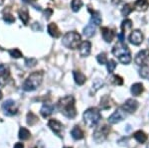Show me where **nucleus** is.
<instances>
[{
	"label": "nucleus",
	"mask_w": 149,
	"mask_h": 148,
	"mask_svg": "<svg viewBox=\"0 0 149 148\" xmlns=\"http://www.w3.org/2000/svg\"><path fill=\"white\" fill-rule=\"evenodd\" d=\"M140 76L143 79H149V68L147 66L141 67L140 70Z\"/></svg>",
	"instance_id": "obj_36"
},
{
	"label": "nucleus",
	"mask_w": 149,
	"mask_h": 148,
	"mask_svg": "<svg viewBox=\"0 0 149 148\" xmlns=\"http://www.w3.org/2000/svg\"><path fill=\"white\" fill-rule=\"evenodd\" d=\"M126 113H127L122 109V107L117 108L116 110H115L114 113L109 117V122L110 124H116V123H119L120 121H122L126 117V115H127Z\"/></svg>",
	"instance_id": "obj_7"
},
{
	"label": "nucleus",
	"mask_w": 149,
	"mask_h": 148,
	"mask_svg": "<svg viewBox=\"0 0 149 148\" xmlns=\"http://www.w3.org/2000/svg\"><path fill=\"white\" fill-rule=\"evenodd\" d=\"M35 148H36V147H35Z\"/></svg>",
	"instance_id": "obj_47"
},
{
	"label": "nucleus",
	"mask_w": 149,
	"mask_h": 148,
	"mask_svg": "<svg viewBox=\"0 0 149 148\" xmlns=\"http://www.w3.org/2000/svg\"><path fill=\"white\" fill-rule=\"evenodd\" d=\"M43 82V72H34L27 78L23 83V90L25 92H33L37 90Z\"/></svg>",
	"instance_id": "obj_2"
},
{
	"label": "nucleus",
	"mask_w": 149,
	"mask_h": 148,
	"mask_svg": "<svg viewBox=\"0 0 149 148\" xmlns=\"http://www.w3.org/2000/svg\"><path fill=\"white\" fill-rule=\"evenodd\" d=\"M2 109L6 115H15L18 113V104L13 99H7L2 104Z\"/></svg>",
	"instance_id": "obj_6"
},
{
	"label": "nucleus",
	"mask_w": 149,
	"mask_h": 148,
	"mask_svg": "<svg viewBox=\"0 0 149 148\" xmlns=\"http://www.w3.org/2000/svg\"><path fill=\"white\" fill-rule=\"evenodd\" d=\"M36 64H37V60L34 58H30V59H26L25 60V65L28 68H32V67H35Z\"/></svg>",
	"instance_id": "obj_37"
},
{
	"label": "nucleus",
	"mask_w": 149,
	"mask_h": 148,
	"mask_svg": "<svg viewBox=\"0 0 149 148\" xmlns=\"http://www.w3.org/2000/svg\"><path fill=\"white\" fill-rule=\"evenodd\" d=\"M2 97H3V95H2V92H0V99H2Z\"/></svg>",
	"instance_id": "obj_44"
},
{
	"label": "nucleus",
	"mask_w": 149,
	"mask_h": 148,
	"mask_svg": "<svg viewBox=\"0 0 149 148\" xmlns=\"http://www.w3.org/2000/svg\"><path fill=\"white\" fill-rule=\"evenodd\" d=\"M143 85L140 83H136L134 85H132L131 87V94L134 95V97H138L143 92Z\"/></svg>",
	"instance_id": "obj_20"
},
{
	"label": "nucleus",
	"mask_w": 149,
	"mask_h": 148,
	"mask_svg": "<svg viewBox=\"0 0 149 148\" xmlns=\"http://www.w3.org/2000/svg\"><path fill=\"white\" fill-rule=\"evenodd\" d=\"M14 148H24V145H23V143L18 142V143H16V144L14 145Z\"/></svg>",
	"instance_id": "obj_41"
},
{
	"label": "nucleus",
	"mask_w": 149,
	"mask_h": 148,
	"mask_svg": "<svg viewBox=\"0 0 149 148\" xmlns=\"http://www.w3.org/2000/svg\"><path fill=\"white\" fill-rule=\"evenodd\" d=\"M123 110H125L127 113H133L138 108V102L133 99H129L124 102L121 106Z\"/></svg>",
	"instance_id": "obj_12"
},
{
	"label": "nucleus",
	"mask_w": 149,
	"mask_h": 148,
	"mask_svg": "<svg viewBox=\"0 0 149 148\" xmlns=\"http://www.w3.org/2000/svg\"><path fill=\"white\" fill-rule=\"evenodd\" d=\"M3 19H4V21H5L6 23H8V24H11V23H13L14 21H15V18H14L11 14H4Z\"/></svg>",
	"instance_id": "obj_38"
},
{
	"label": "nucleus",
	"mask_w": 149,
	"mask_h": 148,
	"mask_svg": "<svg viewBox=\"0 0 149 148\" xmlns=\"http://www.w3.org/2000/svg\"><path fill=\"white\" fill-rule=\"evenodd\" d=\"M100 32H102V39L104 40L105 42L110 43V42L112 41V40H113L114 32L111 29H109V27H102V30H100Z\"/></svg>",
	"instance_id": "obj_13"
},
{
	"label": "nucleus",
	"mask_w": 149,
	"mask_h": 148,
	"mask_svg": "<svg viewBox=\"0 0 149 148\" xmlns=\"http://www.w3.org/2000/svg\"><path fill=\"white\" fill-rule=\"evenodd\" d=\"M3 3H4V0H0V5H2Z\"/></svg>",
	"instance_id": "obj_43"
},
{
	"label": "nucleus",
	"mask_w": 149,
	"mask_h": 148,
	"mask_svg": "<svg viewBox=\"0 0 149 148\" xmlns=\"http://www.w3.org/2000/svg\"><path fill=\"white\" fill-rule=\"evenodd\" d=\"M23 2H25V3H29V4H33V2H34V0H22Z\"/></svg>",
	"instance_id": "obj_42"
},
{
	"label": "nucleus",
	"mask_w": 149,
	"mask_h": 148,
	"mask_svg": "<svg viewBox=\"0 0 149 148\" xmlns=\"http://www.w3.org/2000/svg\"><path fill=\"white\" fill-rule=\"evenodd\" d=\"M95 25L93 23L88 24L85 27V29H84V35L88 38L93 37L95 35Z\"/></svg>",
	"instance_id": "obj_21"
},
{
	"label": "nucleus",
	"mask_w": 149,
	"mask_h": 148,
	"mask_svg": "<svg viewBox=\"0 0 149 148\" xmlns=\"http://www.w3.org/2000/svg\"><path fill=\"white\" fill-rule=\"evenodd\" d=\"M132 28V21L129 20V19H125V20L122 22L121 24V29H122V33L125 34L128 30H130Z\"/></svg>",
	"instance_id": "obj_27"
},
{
	"label": "nucleus",
	"mask_w": 149,
	"mask_h": 148,
	"mask_svg": "<svg viewBox=\"0 0 149 148\" xmlns=\"http://www.w3.org/2000/svg\"><path fill=\"white\" fill-rule=\"evenodd\" d=\"M9 54H10L11 57H13V58H15V59H18L22 57V53H21L19 49H12L9 51Z\"/></svg>",
	"instance_id": "obj_34"
},
{
	"label": "nucleus",
	"mask_w": 149,
	"mask_h": 148,
	"mask_svg": "<svg viewBox=\"0 0 149 148\" xmlns=\"http://www.w3.org/2000/svg\"><path fill=\"white\" fill-rule=\"evenodd\" d=\"M58 109L68 118H74L77 115L76 107H74V99L72 95L61 99L58 102Z\"/></svg>",
	"instance_id": "obj_1"
},
{
	"label": "nucleus",
	"mask_w": 149,
	"mask_h": 148,
	"mask_svg": "<svg viewBox=\"0 0 149 148\" xmlns=\"http://www.w3.org/2000/svg\"><path fill=\"white\" fill-rule=\"evenodd\" d=\"M74 82H76V83L79 85H83L86 81V76L79 71H74Z\"/></svg>",
	"instance_id": "obj_17"
},
{
	"label": "nucleus",
	"mask_w": 149,
	"mask_h": 148,
	"mask_svg": "<svg viewBox=\"0 0 149 148\" xmlns=\"http://www.w3.org/2000/svg\"><path fill=\"white\" fill-rule=\"evenodd\" d=\"M112 54H113L117 59H119L122 56L130 54V52H129L128 47H127L124 43H119V44H116L113 47V49H112Z\"/></svg>",
	"instance_id": "obj_8"
},
{
	"label": "nucleus",
	"mask_w": 149,
	"mask_h": 148,
	"mask_svg": "<svg viewBox=\"0 0 149 148\" xmlns=\"http://www.w3.org/2000/svg\"><path fill=\"white\" fill-rule=\"evenodd\" d=\"M71 135L74 140H81L84 138V131L80 126H74L71 131Z\"/></svg>",
	"instance_id": "obj_18"
},
{
	"label": "nucleus",
	"mask_w": 149,
	"mask_h": 148,
	"mask_svg": "<svg viewBox=\"0 0 149 148\" xmlns=\"http://www.w3.org/2000/svg\"><path fill=\"white\" fill-rule=\"evenodd\" d=\"M134 7L138 11H145L149 7V1L148 0H136L134 3Z\"/></svg>",
	"instance_id": "obj_19"
},
{
	"label": "nucleus",
	"mask_w": 149,
	"mask_h": 148,
	"mask_svg": "<svg viewBox=\"0 0 149 148\" xmlns=\"http://www.w3.org/2000/svg\"><path fill=\"white\" fill-rule=\"evenodd\" d=\"M19 17H20L21 21L25 24V25H27L28 24V21H29V13H28V10L26 8H21L20 10H19Z\"/></svg>",
	"instance_id": "obj_24"
},
{
	"label": "nucleus",
	"mask_w": 149,
	"mask_h": 148,
	"mask_svg": "<svg viewBox=\"0 0 149 148\" xmlns=\"http://www.w3.org/2000/svg\"><path fill=\"white\" fill-rule=\"evenodd\" d=\"M110 131V127L107 125H103L100 126V127H97V129L93 132V139H95V142L97 143H102L107 138V135H109Z\"/></svg>",
	"instance_id": "obj_5"
},
{
	"label": "nucleus",
	"mask_w": 149,
	"mask_h": 148,
	"mask_svg": "<svg viewBox=\"0 0 149 148\" xmlns=\"http://www.w3.org/2000/svg\"><path fill=\"white\" fill-rule=\"evenodd\" d=\"M65 148H71V147H65Z\"/></svg>",
	"instance_id": "obj_46"
},
{
	"label": "nucleus",
	"mask_w": 149,
	"mask_h": 148,
	"mask_svg": "<svg viewBox=\"0 0 149 148\" xmlns=\"http://www.w3.org/2000/svg\"><path fill=\"white\" fill-rule=\"evenodd\" d=\"M132 10H133V8H132L131 4H125V5L123 6V8L121 9V14L124 17H126V16H128L129 14L131 13Z\"/></svg>",
	"instance_id": "obj_29"
},
{
	"label": "nucleus",
	"mask_w": 149,
	"mask_h": 148,
	"mask_svg": "<svg viewBox=\"0 0 149 148\" xmlns=\"http://www.w3.org/2000/svg\"><path fill=\"white\" fill-rule=\"evenodd\" d=\"M83 6V1L81 0H73L71 3V7H72V10L74 12H78Z\"/></svg>",
	"instance_id": "obj_28"
},
{
	"label": "nucleus",
	"mask_w": 149,
	"mask_h": 148,
	"mask_svg": "<svg viewBox=\"0 0 149 148\" xmlns=\"http://www.w3.org/2000/svg\"><path fill=\"white\" fill-rule=\"evenodd\" d=\"M32 30L33 31H35V32H38V31H42L43 30V26L41 25L40 23H37V22H35L34 24H32Z\"/></svg>",
	"instance_id": "obj_39"
},
{
	"label": "nucleus",
	"mask_w": 149,
	"mask_h": 148,
	"mask_svg": "<svg viewBox=\"0 0 149 148\" xmlns=\"http://www.w3.org/2000/svg\"><path fill=\"white\" fill-rule=\"evenodd\" d=\"M103 85V82L102 80H100V79H97V80L93 82V92H95L97 90H100V88H102Z\"/></svg>",
	"instance_id": "obj_32"
},
{
	"label": "nucleus",
	"mask_w": 149,
	"mask_h": 148,
	"mask_svg": "<svg viewBox=\"0 0 149 148\" xmlns=\"http://www.w3.org/2000/svg\"><path fill=\"white\" fill-rule=\"evenodd\" d=\"M91 21L93 24H95V26H98L102 24V16H100V12H97V11H93L92 13V17H91Z\"/></svg>",
	"instance_id": "obj_25"
},
{
	"label": "nucleus",
	"mask_w": 149,
	"mask_h": 148,
	"mask_svg": "<svg viewBox=\"0 0 149 148\" xmlns=\"http://www.w3.org/2000/svg\"><path fill=\"white\" fill-rule=\"evenodd\" d=\"M135 63L138 66L144 67L149 65V50H142L136 55Z\"/></svg>",
	"instance_id": "obj_9"
},
{
	"label": "nucleus",
	"mask_w": 149,
	"mask_h": 148,
	"mask_svg": "<svg viewBox=\"0 0 149 148\" xmlns=\"http://www.w3.org/2000/svg\"><path fill=\"white\" fill-rule=\"evenodd\" d=\"M97 62L100 64V65H105V64L107 63V55H105L104 53H102V54L98 55V56L97 57Z\"/></svg>",
	"instance_id": "obj_35"
},
{
	"label": "nucleus",
	"mask_w": 149,
	"mask_h": 148,
	"mask_svg": "<svg viewBox=\"0 0 149 148\" xmlns=\"http://www.w3.org/2000/svg\"><path fill=\"white\" fill-rule=\"evenodd\" d=\"M48 126L51 128V130L54 133H56L59 137H62V131H63V124L60 121H58L57 119H50L48 122Z\"/></svg>",
	"instance_id": "obj_11"
},
{
	"label": "nucleus",
	"mask_w": 149,
	"mask_h": 148,
	"mask_svg": "<svg viewBox=\"0 0 149 148\" xmlns=\"http://www.w3.org/2000/svg\"><path fill=\"white\" fill-rule=\"evenodd\" d=\"M80 55L81 57H88L91 53V48H92V44L88 41H84L81 43L80 45Z\"/></svg>",
	"instance_id": "obj_14"
},
{
	"label": "nucleus",
	"mask_w": 149,
	"mask_h": 148,
	"mask_svg": "<svg viewBox=\"0 0 149 148\" xmlns=\"http://www.w3.org/2000/svg\"><path fill=\"white\" fill-rule=\"evenodd\" d=\"M52 13H53V10L52 9H46V11H45V17H46V19H49L50 18V16L52 15Z\"/></svg>",
	"instance_id": "obj_40"
},
{
	"label": "nucleus",
	"mask_w": 149,
	"mask_h": 148,
	"mask_svg": "<svg viewBox=\"0 0 149 148\" xmlns=\"http://www.w3.org/2000/svg\"><path fill=\"white\" fill-rule=\"evenodd\" d=\"M62 43L65 47L69 48V49H77L80 47L81 43V38L79 33L72 31V32L67 33L66 35L62 39Z\"/></svg>",
	"instance_id": "obj_4"
},
{
	"label": "nucleus",
	"mask_w": 149,
	"mask_h": 148,
	"mask_svg": "<svg viewBox=\"0 0 149 148\" xmlns=\"http://www.w3.org/2000/svg\"><path fill=\"white\" fill-rule=\"evenodd\" d=\"M107 67L109 73H112L115 70V68H116V63H115V61H113V60H109L107 63Z\"/></svg>",
	"instance_id": "obj_33"
},
{
	"label": "nucleus",
	"mask_w": 149,
	"mask_h": 148,
	"mask_svg": "<svg viewBox=\"0 0 149 148\" xmlns=\"http://www.w3.org/2000/svg\"><path fill=\"white\" fill-rule=\"evenodd\" d=\"M37 121H38V118H37V116H36L34 113H28V115H27V122H28V124L33 125V124H35Z\"/></svg>",
	"instance_id": "obj_31"
},
{
	"label": "nucleus",
	"mask_w": 149,
	"mask_h": 148,
	"mask_svg": "<svg viewBox=\"0 0 149 148\" xmlns=\"http://www.w3.org/2000/svg\"><path fill=\"white\" fill-rule=\"evenodd\" d=\"M54 109H55V106H53V104H43V106L41 107L40 113H41V114H42L43 117H48V116H50L53 113Z\"/></svg>",
	"instance_id": "obj_15"
},
{
	"label": "nucleus",
	"mask_w": 149,
	"mask_h": 148,
	"mask_svg": "<svg viewBox=\"0 0 149 148\" xmlns=\"http://www.w3.org/2000/svg\"><path fill=\"white\" fill-rule=\"evenodd\" d=\"M9 78V71L4 65H0V85H5Z\"/></svg>",
	"instance_id": "obj_16"
},
{
	"label": "nucleus",
	"mask_w": 149,
	"mask_h": 148,
	"mask_svg": "<svg viewBox=\"0 0 149 148\" xmlns=\"http://www.w3.org/2000/svg\"><path fill=\"white\" fill-rule=\"evenodd\" d=\"M102 119V114H100V110L95 107H92L88 108L84 113V120L85 123L88 127H93L100 122Z\"/></svg>",
	"instance_id": "obj_3"
},
{
	"label": "nucleus",
	"mask_w": 149,
	"mask_h": 148,
	"mask_svg": "<svg viewBox=\"0 0 149 148\" xmlns=\"http://www.w3.org/2000/svg\"><path fill=\"white\" fill-rule=\"evenodd\" d=\"M31 136V133L27 128L25 127H21L20 130H19V134H18V137L20 138L21 140H27L29 139Z\"/></svg>",
	"instance_id": "obj_26"
},
{
	"label": "nucleus",
	"mask_w": 149,
	"mask_h": 148,
	"mask_svg": "<svg viewBox=\"0 0 149 148\" xmlns=\"http://www.w3.org/2000/svg\"><path fill=\"white\" fill-rule=\"evenodd\" d=\"M146 148H149V144L147 145V147H146Z\"/></svg>",
	"instance_id": "obj_45"
},
{
	"label": "nucleus",
	"mask_w": 149,
	"mask_h": 148,
	"mask_svg": "<svg viewBox=\"0 0 149 148\" xmlns=\"http://www.w3.org/2000/svg\"><path fill=\"white\" fill-rule=\"evenodd\" d=\"M143 34L141 33V31L139 30H134L132 31L130 33L128 37V40H129V43H131L132 45H135V46H138L140 45L141 43L143 42Z\"/></svg>",
	"instance_id": "obj_10"
},
{
	"label": "nucleus",
	"mask_w": 149,
	"mask_h": 148,
	"mask_svg": "<svg viewBox=\"0 0 149 148\" xmlns=\"http://www.w3.org/2000/svg\"><path fill=\"white\" fill-rule=\"evenodd\" d=\"M48 32H49V34L54 38H58L60 36V31L55 23H50L49 25H48Z\"/></svg>",
	"instance_id": "obj_23"
},
{
	"label": "nucleus",
	"mask_w": 149,
	"mask_h": 148,
	"mask_svg": "<svg viewBox=\"0 0 149 148\" xmlns=\"http://www.w3.org/2000/svg\"><path fill=\"white\" fill-rule=\"evenodd\" d=\"M110 82H111L113 85H121L123 83V79H122L120 76H112L111 79H110Z\"/></svg>",
	"instance_id": "obj_30"
},
{
	"label": "nucleus",
	"mask_w": 149,
	"mask_h": 148,
	"mask_svg": "<svg viewBox=\"0 0 149 148\" xmlns=\"http://www.w3.org/2000/svg\"><path fill=\"white\" fill-rule=\"evenodd\" d=\"M133 137H134V139H135L136 141L141 143V144H142V143H145L146 141H147V138H148L147 135H146L142 130L136 131V132L133 134Z\"/></svg>",
	"instance_id": "obj_22"
}]
</instances>
